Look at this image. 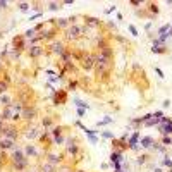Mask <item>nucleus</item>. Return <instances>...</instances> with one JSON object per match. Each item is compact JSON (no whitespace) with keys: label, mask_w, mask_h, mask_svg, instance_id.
Returning a JSON list of instances; mask_svg holds the SVG:
<instances>
[{"label":"nucleus","mask_w":172,"mask_h":172,"mask_svg":"<svg viewBox=\"0 0 172 172\" xmlns=\"http://www.w3.org/2000/svg\"><path fill=\"white\" fill-rule=\"evenodd\" d=\"M110 69H112V57H107L103 54L98 52V55H95V71L96 76L107 77L110 74Z\"/></svg>","instance_id":"f257e3e1"},{"label":"nucleus","mask_w":172,"mask_h":172,"mask_svg":"<svg viewBox=\"0 0 172 172\" xmlns=\"http://www.w3.org/2000/svg\"><path fill=\"white\" fill-rule=\"evenodd\" d=\"M84 33H86V28H84V26L72 24V26H69V28H67L65 36H67L69 40H79L81 36H84Z\"/></svg>","instance_id":"f03ea898"},{"label":"nucleus","mask_w":172,"mask_h":172,"mask_svg":"<svg viewBox=\"0 0 172 172\" xmlns=\"http://www.w3.org/2000/svg\"><path fill=\"white\" fill-rule=\"evenodd\" d=\"M67 98H69V95H67V91L65 90H55L54 91V105H64V103H67Z\"/></svg>","instance_id":"7ed1b4c3"},{"label":"nucleus","mask_w":172,"mask_h":172,"mask_svg":"<svg viewBox=\"0 0 172 172\" xmlns=\"http://www.w3.org/2000/svg\"><path fill=\"white\" fill-rule=\"evenodd\" d=\"M0 136L2 138H9V139H12V141H16L17 138H19V131L16 129V127H3L2 131H0Z\"/></svg>","instance_id":"20e7f679"},{"label":"nucleus","mask_w":172,"mask_h":172,"mask_svg":"<svg viewBox=\"0 0 172 172\" xmlns=\"http://www.w3.org/2000/svg\"><path fill=\"white\" fill-rule=\"evenodd\" d=\"M26 38H24V35H17V36H14L12 38V47H14V50L16 52H21V50H24V48H28L26 47Z\"/></svg>","instance_id":"39448f33"},{"label":"nucleus","mask_w":172,"mask_h":172,"mask_svg":"<svg viewBox=\"0 0 172 172\" xmlns=\"http://www.w3.org/2000/svg\"><path fill=\"white\" fill-rule=\"evenodd\" d=\"M36 117V109L31 107V105H24L22 112H21V119H26V120H33Z\"/></svg>","instance_id":"423d86ee"},{"label":"nucleus","mask_w":172,"mask_h":172,"mask_svg":"<svg viewBox=\"0 0 172 172\" xmlns=\"http://www.w3.org/2000/svg\"><path fill=\"white\" fill-rule=\"evenodd\" d=\"M81 67L84 71H91L95 67V57L93 55H84V57L81 58Z\"/></svg>","instance_id":"0eeeda50"},{"label":"nucleus","mask_w":172,"mask_h":172,"mask_svg":"<svg viewBox=\"0 0 172 172\" xmlns=\"http://www.w3.org/2000/svg\"><path fill=\"white\" fill-rule=\"evenodd\" d=\"M112 146H114V152H117V153H122L124 150L129 148L126 141H122V139H115V138L112 139Z\"/></svg>","instance_id":"6e6552de"},{"label":"nucleus","mask_w":172,"mask_h":172,"mask_svg":"<svg viewBox=\"0 0 172 172\" xmlns=\"http://www.w3.org/2000/svg\"><path fill=\"white\" fill-rule=\"evenodd\" d=\"M14 143H16V141L0 136V150H16V145H14Z\"/></svg>","instance_id":"1a4fd4ad"},{"label":"nucleus","mask_w":172,"mask_h":172,"mask_svg":"<svg viewBox=\"0 0 172 172\" xmlns=\"http://www.w3.org/2000/svg\"><path fill=\"white\" fill-rule=\"evenodd\" d=\"M26 158H28V157H26L24 152L19 150V148H17V150H14V152H12V157H10V160L14 162V165H16V164H21V162H24Z\"/></svg>","instance_id":"9d476101"},{"label":"nucleus","mask_w":172,"mask_h":172,"mask_svg":"<svg viewBox=\"0 0 172 172\" xmlns=\"http://www.w3.org/2000/svg\"><path fill=\"white\" fill-rule=\"evenodd\" d=\"M50 50H52L54 54H57V55H60V57H62V54H64L67 48L64 47V43H62V41H54V43L50 45Z\"/></svg>","instance_id":"9b49d317"},{"label":"nucleus","mask_w":172,"mask_h":172,"mask_svg":"<svg viewBox=\"0 0 172 172\" xmlns=\"http://www.w3.org/2000/svg\"><path fill=\"white\" fill-rule=\"evenodd\" d=\"M41 54H43V48H41L40 45H29V47H28V55H29V57L36 58V57H40Z\"/></svg>","instance_id":"f8f14e48"},{"label":"nucleus","mask_w":172,"mask_h":172,"mask_svg":"<svg viewBox=\"0 0 172 172\" xmlns=\"http://www.w3.org/2000/svg\"><path fill=\"white\" fill-rule=\"evenodd\" d=\"M47 162H50L52 165H57L62 162V155H57V153H48L47 155Z\"/></svg>","instance_id":"ddd939ff"},{"label":"nucleus","mask_w":172,"mask_h":172,"mask_svg":"<svg viewBox=\"0 0 172 172\" xmlns=\"http://www.w3.org/2000/svg\"><path fill=\"white\" fill-rule=\"evenodd\" d=\"M65 146H67V153H71V155H77V153H79V146H77L72 139H69V141L65 143Z\"/></svg>","instance_id":"4468645a"},{"label":"nucleus","mask_w":172,"mask_h":172,"mask_svg":"<svg viewBox=\"0 0 172 172\" xmlns=\"http://www.w3.org/2000/svg\"><path fill=\"white\" fill-rule=\"evenodd\" d=\"M138 138H139V133L136 131V133L129 138V141H127V146L131 148V150H138Z\"/></svg>","instance_id":"2eb2a0df"},{"label":"nucleus","mask_w":172,"mask_h":172,"mask_svg":"<svg viewBox=\"0 0 172 172\" xmlns=\"http://www.w3.org/2000/svg\"><path fill=\"white\" fill-rule=\"evenodd\" d=\"M24 155H26V157H38L36 146H35V145H28V146L24 148Z\"/></svg>","instance_id":"dca6fc26"},{"label":"nucleus","mask_w":172,"mask_h":172,"mask_svg":"<svg viewBox=\"0 0 172 172\" xmlns=\"http://www.w3.org/2000/svg\"><path fill=\"white\" fill-rule=\"evenodd\" d=\"M40 172H55V165H52L50 162H43L40 165Z\"/></svg>","instance_id":"f3484780"},{"label":"nucleus","mask_w":172,"mask_h":172,"mask_svg":"<svg viewBox=\"0 0 172 172\" xmlns=\"http://www.w3.org/2000/svg\"><path fill=\"white\" fill-rule=\"evenodd\" d=\"M153 138H150V136H145V138H141V141H139V145L143 146V148H150V146H153Z\"/></svg>","instance_id":"a211bd4d"},{"label":"nucleus","mask_w":172,"mask_h":172,"mask_svg":"<svg viewBox=\"0 0 172 172\" xmlns=\"http://www.w3.org/2000/svg\"><path fill=\"white\" fill-rule=\"evenodd\" d=\"M26 138H29V139H36V138H40V133L36 127H29L28 131H26Z\"/></svg>","instance_id":"6ab92c4d"},{"label":"nucleus","mask_w":172,"mask_h":172,"mask_svg":"<svg viewBox=\"0 0 172 172\" xmlns=\"http://www.w3.org/2000/svg\"><path fill=\"white\" fill-rule=\"evenodd\" d=\"M160 131H162V134H164V136H169V134H172V122L162 124V126H160Z\"/></svg>","instance_id":"aec40b11"},{"label":"nucleus","mask_w":172,"mask_h":172,"mask_svg":"<svg viewBox=\"0 0 172 172\" xmlns=\"http://www.w3.org/2000/svg\"><path fill=\"white\" fill-rule=\"evenodd\" d=\"M110 162H112V165H114V164H120V162H122V153L112 152L110 153Z\"/></svg>","instance_id":"412c9836"},{"label":"nucleus","mask_w":172,"mask_h":172,"mask_svg":"<svg viewBox=\"0 0 172 172\" xmlns=\"http://www.w3.org/2000/svg\"><path fill=\"white\" fill-rule=\"evenodd\" d=\"M54 21V24H55V28L60 29V28H65L67 24H69V19H52Z\"/></svg>","instance_id":"4be33fe9"},{"label":"nucleus","mask_w":172,"mask_h":172,"mask_svg":"<svg viewBox=\"0 0 172 172\" xmlns=\"http://www.w3.org/2000/svg\"><path fill=\"white\" fill-rule=\"evenodd\" d=\"M0 103H2L3 107H7V105L12 103V100H10V96L7 95V93H3V95H0Z\"/></svg>","instance_id":"5701e85b"},{"label":"nucleus","mask_w":172,"mask_h":172,"mask_svg":"<svg viewBox=\"0 0 172 172\" xmlns=\"http://www.w3.org/2000/svg\"><path fill=\"white\" fill-rule=\"evenodd\" d=\"M72 102H74V105H76L77 109H84V110H88V103H86V102H83V100H79V98H74Z\"/></svg>","instance_id":"b1692460"},{"label":"nucleus","mask_w":172,"mask_h":172,"mask_svg":"<svg viewBox=\"0 0 172 172\" xmlns=\"http://www.w3.org/2000/svg\"><path fill=\"white\" fill-rule=\"evenodd\" d=\"M148 10H150V16H157L158 14V5L157 3H148Z\"/></svg>","instance_id":"393cba45"},{"label":"nucleus","mask_w":172,"mask_h":172,"mask_svg":"<svg viewBox=\"0 0 172 172\" xmlns=\"http://www.w3.org/2000/svg\"><path fill=\"white\" fill-rule=\"evenodd\" d=\"M26 167H28V158H26L24 162H21V164H16V165H14V169H16L17 172H22Z\"/></svg>","instance_id":"a878e982"},{"label":"nucleus","mask_w":172,"mask_h":172,"mask_svg":"<svg viewBox=\"0 0 172 172\" xmlns=\"http://www.w3.org/2000/svg\"><path fill=\"white\" fill-rule=\"evenodd\" d=\"M152 52L153 54H167V47H165V45H162V47H153Z\"/></svg>","instance_id":"bb28decb"},{"label":"nucleus","mask_w":172,"mask_h":172,"mask_svg":"<svg viewBox=\"0 0 172 172\" xmlns=\"http://www.w3.org/2000/svg\"><path fill=\"white\" fill-rule=\"evenodd\" d=\"M62 131H64V127H62V126H57V127L52 129V136H54V138H58V136H62Z\"/></svg>","instance_id":"cd10ccee"},{"label":"nucleus","mask_w":172,"mask_h":172,"mask_svg":"<svg viewBox=\"0 0 172 172\" xmlns=\"http://www.w3.org/2000/svg\"><path fill=\"white\" fill-rule=\"evenodd\" d=\"M86 21V24H90V26H98L100 24V21L96 19V17H84Z\"/></svg>","instance_id":"c85d7f7f"},{"label":"nucleus","mask_w":172,"mask_h":172,"mask_svg":"<svg viewBox=\"0 0 172 172\" xmlns=\"http://www.w3.org/2000/svg\"><path fill=\"white\" fill-rule=\"evenodd\" d=\"M110 122H112V117H105V119L98 120V122H96V126L100 127V126H105V124H110Z\"/></svg>","instance_id":"c756f323"},{"label":"nucleus","mask_w":172,"mask_h":172,"mask_svg":"<svg viewBox=\"0 0 172 172\" xmlns=\"http://www.w3.org/2000/svg\"><path fill=\"white\" fill-rule=\"evenodd\" d=\"M162 145H164V146H171L172 145V138L171 136H164V138H162Z\"/></svg>","instance_id":"7c9ffc66"},{"label":"nucleus","mask_w":172,"mask_h":172,"mask_svg":"<svg viewBox=\"0 0 172 172\" xmlns=\"http://www.w3.org/2000/svg\"><path fill=\"white\" fill-rule=\"evenodd\" d=\"M169 29H171V24H164V26L158 29V35H165V33H169Z\"/></svg>","instance_id":"2f4dec72"},{"label":"nucleus","mask_w":172,"mask_h":172,"mask_svg":"<svg viewBox=\"0 0 172 172\" xmlns=\"http://www.w3.org/2000/svg\"><path fill=\"white\" fill-rule=\"evenodd\" d=\"M52 124H54V120H52V117H45V119H43V126H45L47 129H48V127H50Z\"/></svg>","instance_id":"473e14b6"},{"label":"nucleus","mask_w":172,"mask_h":172,"mask_svg":"<svg viewBox=\"0 0 172 172\" xmlns=\"http://www.w3.org/2000/svg\"><path fill=\"white\" fill-rule=\"evenodd\" d=\"M48 9H50V10H58V9H60V3H57V2H50V3H48Z\"/></svg>","instance_id":"72a5a7b5"},{"label":"nucleus","mask_w":172,"mask_h":172,"mask_svg":"<svg viewBox=\"0 0 172 172\" xmlns=\"http://www.w3.org/2000/svg\"><path fill=\"white\" fill-rule=\"evenodd\" d=\"M146 158H148L146 155H141V157H138V160H136V164H138V165H143V164L146 162Z\"/></svg>","instance_id":"f704fd0d"},{"label":"nucleus","mask_w":172,"mask_h":172,"mask_svg":"<svg viewBox=\"0 0 172 172\" xmlns=\"http://www.w3.org/2000/svg\"><path fill=\"white\" fill-rule=\"evenodd\" d=\"M17 7H19V9L22 10V12H26V10L29 9V3H26V2H21V3L17 5Z\"/></svg>","instance_id":"c9c22d12"},{"label":"nucleus","mask_w":172,"mask_h":172,"mask_svg":"<svg viewBox=\"0 0 172 172\" xmlns=\"http://www.w3.org/2000/svg\"><path fill=\"white\" fill-rule=\"evenodd\" d=\"M162 164H164V165H167V167H169V169H172V160H171V158H169V157H165V158H164V162H162Z\"/></svg>","instance_id":"e433bc0d"},{"label":"nucleus","mask_w":172,"mask_h":172,"mask_svg":"<svg viewBox=\"0 0 172 172\" xmlns=\"http://www.w3.org/2000/svg\"><path fill=\"white\" fill-rule=\"evenodd\" d=\"M127 28H129V31H131V35H133V36H138V29H136V28H134L133 24H129V26H127Z\"/></svg>","instance_id":"4c0bfd02"},{"label":"nucleus","mask_w":172,"mask_h":172,"mask_svg":"<svg viewBox=\"0 0 172 172\" xmlns=\"http://www.w3.org/2000/svg\"><path fill=\"white\" fill-rule=\"evenodd\" d=\"M102 136H103V138H109V139H114V134L109 133V131H103V133H102Z\"/></svg>","instance_id":"58836bf2"},{"label":"nucleus","mask_w":172,"mask_h":172,"mask_svg":"<svg viewBox=\"0 0 172 172\" xmlns=\"http://www.w3.org/2000/svg\"><path fill=\"white\" fill-rule=\"evenodd\" d=\"M77 88V81H71V83H69V88H67V90H76Z\"/></svg>","instance_id":"ea45409f"},{"label":"nucleus","mask_w":172,"mask_h":172,"mask_svg":"<svg viewBox=\"0 0 172 172\" xmlns=\"http://www.w3.org/2000/svg\"><path fill=\"white\" fill-rule=\"evenodd\" d=\"M54 141H55V145H64V138H62V136H58V138H54Z\"/></svg>","instance_id":"a19ab883"},{"label":"nucleus","mask_w":172,"mask_h":172,"mask_svg":"<svg viewBox=\"0 0 172 172\" xmlns=\"http://www.w3.org/2000/svg\"><path fill=\"white\" fill-rule=\"evenodd\" d=\"M153 117H155V119H160V117H164V114H162V110H157V112L153 114Z\"/></svg>","instance_id":"79ce46f5"},{"label":"nucleus","mask_w":172,"mask_h":172,"mask_svg":"<svg viewBox=\"0 0 172 172\" xmlns=\"http://www.w3.org/2000/svg\"><path fill=\"white\" fill-rule=\"evenodd\" d=\"M7 5H9V2H5V0H0V9H7Z\"/></svg>","instance_id":"37998d69"},{"label":"nucleus","mask_w":172,"mask_h":172,"mask_svg":"<svg viewBox=\"0 0 172 172\" xmlns=\"http://www.w3.org/2000/svg\"><path fill=\"white\" fill-rule=\"evenodd\" d=\"M84 114H86V110H84V109H77V115H79V117H83Z\"/></svg>","instance_id":"c03bdc74"},{"label":"nucleus","mask_w":172,"mask_h":172,"mask_svg":"<svg viewBox=\"0 0 172 172\" xmlns=\"http://www.w3.org/2000/svg\"><path fill=\"white\" fill-rule=\"evenodd\" d=\"M155 72H157V74H158V76H160V77H164V72H162V71H160L158 67H155Z\"/></svg>","instance_id":"a18cd8bd"},{"label":"nucleus","mask_w":172,"mask_h":172,"mask_svg":"<svg viewBox=\"0 0 172 172\" xmlns=\"http://www.w3.org/2000/svg\"><path fill=\"white\" fill-rule=\"evenodd\" d=\"M162 105H164V107H165V109H167V107H169V105H171V100H164V103H162Z\"/></svg>","instance_id":"49530a36"},{"label":"nucleus","mask_w":172,"mask_h":172,"mask_svg":"<svg viewBox=\"0 0 172 172\" xmlns=\"http://www.w3.org/2000/svg\"><path fill=\"white\" fill-rule=\"evenodd\" d=\"M131 5H141V2L139 0H131Z\"/></svg>","instance_id":"de8ad7c7"},{"label":"nucleus","mask_w":172,"mask_h":172,"mask_svg":"<svg viewBox=\"0 0 172 172\" xmlns=\"http://www.w3.org/2000/svg\"><path fill=\"white\" fill-rule=\"evenodd\" d=\"M90 141H91V143H96V141H98V138H96V136H90Z\"/></svg>","instance_id":"09e8293b"},{"label":"nucleus","mask_w":172,"mask_h":172,"mask_svg":"<svg viewBox=\"0 0 172 172\" xmlns=\"http://www.w3.org/2000/svg\"><path fill=\"white\" fill-rule=\"evenodd\" d=\"M3 129V124H2V119H0V131Z\"/></svg>","instance_id":"8fccbe9b"},{"label":"nucleus","mask_w":172,"mask_h":172,"mask_svg":"<svg viewBox=\"0 0 172 172\" xmlns=\"http://www.w3.org/2000/svg\"><path fill=\"white\" fill-rule=\"evenodd\" d=\"M153 172H162V171H160V169H155V171H153Z\"/></svg>","instance_id":"3c124183"},{"label":"nucleus","mask_w":172,"mask_h":172,"mask_svg":"<svg viewBox=\"0 0 172 172\" xmlns=\"http://www.w3.org/2000/svg\"><path fill=\"white\" fill-rule=\"evenodd\" d=\"M76 172H86V171H76Z\"/></svg>","instance_id":"603ef678"},{"label":"nucleus","mask_w":172,"mask_h":172,"mask_svg":"<svg viewBox=\"0 0 172 172\" xmlns=\"http://www.w3.org/2000/svg\"><path fill=\"white\" fill-rule=\"evenodd\" d=\"M115 172H122V171H115Z\"/></svg>","instance_id":"864d4df0"}]
</instances>
